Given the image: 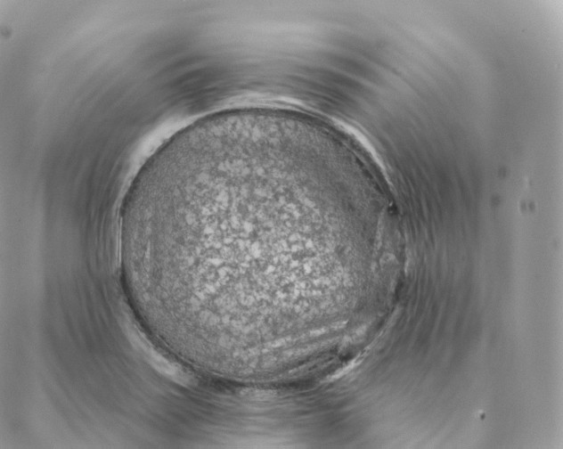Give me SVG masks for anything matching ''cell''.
Wrapping results in <instances>:
<instances>
[{
	"mask_svg": "<svg viewBox=\"0 0 563 449\" xmlns=\"http://www.w3.org/2000/svg\"><path fill=\"white\" fill-rule=\"evenodd\" d=\"M340 204L336 171L312 151L204 118L137 172L121 247L159 315L221 338L315 298Z\"/></svg>",
	"mask_w": 563,
	"mask_h": 449,
	"instance_id": "cell-1",
	"label": "cell"
}]
</instances>
